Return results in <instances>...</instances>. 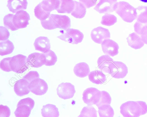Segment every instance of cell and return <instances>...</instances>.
I'll use <instances>...</instances> for the list:
<instances>
[{"mask_svg":"<svg viewBox=\"0 0 147 117\" xmlns=\"http://www.w3.org/2000/svg\"><path fill=\"white\" fill-rule=\"evenodd\" d=\"M30 19L29 14L23 10L17 11L13 17V24L18 29L26 27L29 24Z\"/></svg>","mask_w":147,"mask_h":117,"instance_id":"10","label":"cell"},{"mask_svg":"<svg viewBox=\"0 0 147 117\" xmlns=\"http://www.w3.org/2000/svg\"><path fill=\"white\" fill-rule=\"evenodd\" d=\"M0 41H3L7 40L9 38L10 33L7 28L3 26H0Z\"/></svg>","mask_w":147,"mask_h":117,"instance_id":"40","label":"cell"},{"mask_svg":"<svg viewBox=\"0 0 147 117\" xmlns=\"http://www.w3.org/2000/svg\"><path fill=\"white\" fill-rule=\"evenodd\" d=\"M29 83L23 78L18 80L14 86V90L16 94L22 96L28 94L30 92L29 88Z\"/></svg>","mask_w":147,"mask_h":117,"instance_id":"14","label":"cell"},{"mask_svg":"<svg viewBox=\"0 0 147 117\" xmlns=\"http://www.w3.org/2000/svg\"><path fill=\"white\" fill-rule=\"evenodd\" d=\"M73 71L76 76L81 78L87 76L90 73L88 65L84 62H80L76 64L74 67Z\"/></svg>","mask_w":147,"mask_h":117,"instance_id":"21","label":"cell"},{"mask_svg":"<svg viewBox=\"0 0 147 117\" xmlns=\"http://www.w3.org/2000/svg\"><path fill=\"white\" fill-rule=\"evenodd\" d=\"M35 50L45 53L50 50V40L46 37L40 36L37 38L34 43Z\"/></svg>","mask_w":147,"mask_h":117,"instance_id":"15","label":"cell"},{"mask_svg":"<svg viewBox=\"0 0 147 117\" xmlns=\"http://www.w3.org/2000/svg\"><path fill=\"white\" fill-rule=\"evenodd\" d=\"M41 113L42 116L44 117H57L59 115L57 108L51 104L44 105L41 109Z\"/></svg>","mask_w":147,"mask_h":117,"instance_id":"22","label":"cell"},{"mask_svg":"<svg viewBox=\"0 0 147 117\" xmlns=\"http://www.w3.org/2000/svg\"><path fill=\"white\" fill-rule=\"evenodd\" d=\"M29 88L30 91L34 94L41 96L46 93L48 86L47 83L44 80L39 78L30 82Z\"/></svg>","mask_w":147,"mask_h":117,"instance_id":"9","label":"cell"},{"mask_svg":"<svg viewBox=\"0 0 147 117\" xmlns=\"http://www.w3.org/2000/svg\"><path fill=\"white\" fill-rule=\"evenodd\" d=\"M45 11L50 12L59 8L60 4V0H43L40 3Z\"/></svg>","mask_w":147,"mask_h":117,"instance_id":"26","label":"cell"},{"mask_svg":"<svg viewBox=\"0 0 147 117\" xmlns=\"http://www.w3.org/2000/svg\"><path fill=\"white\" fill-rule=\"evenodd\" d=\"M117 21V18L114 15L106 14L102 17L100 23L102 25L110 26L114 24Z\"/></svg>","mask_w":147,"mask_h":117,"instance_id":"34","label":"cell"},{"mask_svg":"<svg viewBox=\"0 0 147 117\" xmlns=\"http://www.w3.org/2000/svg\"><path fill=\"white\" fill-rule=\"evenodd\" d=\"M113 61V59L108 55H102L97 61L98 68L103 72L110 74V67Z\"/></svg>","mask_w":147,"mask_h":117,"instance_id":"16","label":"cell"},{"mask_svg":"<svg viewBox=\"0 0 147 117\" xmlns=\"http://www.w3.org/2000/svg\"><path fill=\"white\" fill-rule=\"evenodd\" d=\"M117 0H100L94 9L100 13L111 12L115 11V5Z\"/></svg>","mask_w":147,"mask_h":117,"instance_id":"13","label":"cell"},{"mask_svg":"<svg viewBox=\"0 0 147 117\" xmlns=\"http://www.w3.org/2000/svg\"><path fill=\"white\" fill-rule=\"evenodd\" d=\"M88 75L89 80L96 84H102L106 80V75L100 70L93 71L90 72Z\"/></svg>","mask_w":147,"mask_h":117,"instance_id":"20","label":"cell"},{"mask_svg":"<svg viewBox=\"0 0 147 117\" xmlns=\"http://www.w3.org/2000/svg\"><path fill=\"white\" fill-rule=\"evenodd\" d=\"M120 108L124 117H139L147 113V105L142 101H128L122 104Z\"/></svg>","mask_w":147,"mask_h":117,"instance_id":"1","label":"cell"},{"mask_svg":"<svg viewBox=\"0 0 147 117\" xmlns=\"http://www.w3.org/2000/svg\"><path fill=\"white\" fill-rule=\"evenodd\" d=\"M44 55V65L47 66L54 65L57 61V57L55 52L50 50L48 52L43 53Z\"/></svg>","mask_w":147,"mask_h":117,"instance_id":"30","label":"cell"},{"mask_svg":"<svg viewBox=\"0 0 147 117\" xmlns=\"http://www.w3.org/2000/svg\"><path fill=\"white\" fill-rule=\"evenodd\" d=\"M134 27L136 33L140 35L144 43L147 44V23H142L137 21Z\"/></svg>","mask_w":147,"mask_h":117,"instance_id":"24","label":"cell"},{"mask_svg":"<svg viewBox=\"0 0 147 117\" xmlns=\"http://www.w3.org/2000/svg\"><path fill=\"white\" fill-rule=\"evenodd\" d=\"M42 27L47 30L59 28L65 30L71 26L70 18L65 15L51 14L46 20L41 21Z\"/></svg>","mask_w":147,"mask_h":117,"instance_id":"2","label":"cell"},{"mask_svg":"<svg viewBox=\"0 0 147 117\" xmlns=\"http://www.w3.org/2000/svg\"><path fill=\"white\" fill-rule=\"evenodd\" d=\"M60 6L56 10L59 13H71L75 6L74 1L60 0Z\"/></svg>","mask_w":147,"mask_h":117,"instance_id":"23","label":"cell"},{"mask_svg":"<svg viewBox=\"0 0 147 117\" xmlns=\"http://www.w3.org/2000/svg\"><path fill=\"white\" fill-rule=\"evenodd\" d=\"M29 66L34 68H38L44 65L43 53L34 52L30 54L27 58Z\"/></svg>","mask_w":147,"mask_h":117,"instance_id":"17","label":"cell"},{"mask_svg":"<svg viewBox=\"0 0 147 117\" xmlns=\"http://www.w3.org/2000/svg\"><path fill=\"white\" fill-rule=\"evenodd\" d=\"M35 16L41 21L45 20L49 17L50 12L44 9L40 3L35 7L34 10Z\"/></svg>","mask_w":147,"mask_h":117,"instance_id":"29","label":"cell"},{"mask_svg":"<svg viewBox=\"0 0 147 117\" xmlns=\"http://www.w3.org/2000/svg\"><path fill=\"white\" fill-rule=\"evenodd\" d=\"M101 96V91L94 87L86 89L82 94V100L88 105H96L99 102Z\"/></svg>","mask_w":147,"mask_h":117,"instance_id":"6","label":"cell"},{"mask_svg":"<svg viewBox=\"0 0 147 117\" xmlns=\"http://www.w3.org/2000/svg\"><path fill=\"white\" fill-rule=\"evenodd\" d=\"M101 46L103 52L106 55L113 57L118 53V44L109 38L104 40L101 43Z\"/></svg>","mask_w":147,"mask_h":117,"instance_id":"12","label":"cell"},{"mask_svg":"<svg viewBox=\"0 0 147 117\" xmlns=\"http://www.w3.org/2000/svg\"><path fill=\"white\" fill-rule=\"evenodd\" d=\"M137 21L142 23H147V6H140L136 8Z\"/></svg>","mask_w":147,"mask_h":117,"instance_id":"31","label":"cell"},{"mask_svg":"<svg viewBox=\"0 0 147 117\" xmlns=\"http://www.w3.org/2000/svg\"><path fill=\"white\" fill-rule=\"evenodd\" d=\"M115 11L125 22L131 23L136 18V8L127 2L124 1L117 2L115 5Z\"/></svg>","mask_w":147,"mask_h":117,"instance_id":"3","label":"cell"},{"mask_svg":"<svg viewBox=\"0 0 147 117\" xmlns=\"http://www.w3.org/2000/svg\"><path fill=\"white\" fill-rule=\"evenodd\" d=\"M57 94L62 99L66 100L72 98L76 93L75 86L69 82H62L57 89Z\"/></svg>","mask_w":147,"mask_h":117,"instance_id":"7","label":"cell"},{"mask_svg":"<svg viewBox=\"0 0 147 117\" xmlns=\"http://www.w3.org/2000/svg\"><path fill=\"white\" fill-rule=\"evenodd\" d=\"M28 4L27 0H8L7 6L10 11L16 13L20 10L26 9Z\"/></svg>","mask_w":147,"mask_h":117,"instance_id":"18","label":"cell"},{"mask_svg":"<svg viewBox=\"0 0 147 117\" xmlns=\"http://www.w3.org/2000/svg\"><path fill=\"white\" fill-rule=\"evenodd\" d=\"M98 0H79V1L82 3L86 8H90L96 4Z\"/></svg>","mask_w":147,"mask_h":117,"instance_id":"42","label":"cell"},{"mask_svg":"<svg viewBox=\"0 0 147 117\" xmlns=\"http://www.w3.org/2000/svg\"><path fill=\"white\" fill-rule=\"evenodd\" d=\"M101 96L98 102L96 105L98 107L103 104H110L111 102V98L110 94L105 91H101Z\"/></svg>","mask_w":147,"mask_h":117,"instance_id":"36","label":"cell"},{"mask_svg":"<svg viewBox=\"0 0 147 117\" xmlns=\"http://www.w3.org/2000/svg\"><path fill=\"white\" fill-rule=\"evenodd\" d=\"M39 78V75L36 71H31L29 72L23 77L30 83L34 80Z\"/></svg>","mask_w":147,"mask_h":117,"instance_id":"39","label":"cell"},{"mask_svg":"<svg viewBox=\"0 0 147 117\" xmlns=\"http://www.w3.org/2000/svg\"><path fill=\"white\" fill-rule=\"evenodd\" d=\"M97 116V111L93 106L88 105L84 107L82 110L78 117Z\"/></svg>","mask_w":147,"mask_h":117,"instance_id":"33","label":"cell"},{"mask_svg":"<svg viewBox=\"0 0 147 117\" xmlns=\"http://www.w3.org/2000/svg\"><path fill=\"white\" fill-rule=\"evenodd\" d=\"M65 31L57 37L61 40L72 44H77L81 43L84 38V35L79 30L68 28Z\"/></svg>","mask_w":147,"mask_h":117,"instance_id":"4","label":"cell"},{"mask_svg":"<svg viewBox=\"0 0 147 117\" xmlns=\"http://www.w3.org/2000/svg\"><path fill=\"white\" fill-rule=\"evenodd\" d=\"M10 110L7 106L3 105H0V116L8 117L10 116Z\"/></svg>","mask_w":147,"mask_h":117,"instance_id":"41","label":"cell"},{"mask_svg":"<svg viewBox=\"0 0 147 117\" xmlns=\"http://www.w3.org/2000/svg\"><path fill=\"white\" fill-rule=\"evenodd\" d=\"M11 58V57L5 58L1 61L0 68L3 71L7 72L12 71L10 64Z\"/></svg>","mask_w":147,"mask_h":117,"instance_id":"37","label":"cell"},{"mask_svg":"<svg viewBox=\"0 0 147 117\" xmlns=\"http://www.w3.org/2000/svg\"><path fill=\"white\" fill-rule=\"evenodd\" d=\"M75 6L74 10L71 13V15L77 19H82L85 15L86 7L81 3L74 1Z\"/></svg>","mask_w":147,"mask_h":117,"instance_id":"25","label":"cell"},{"mask_svg":"<svg viewBox=\"0 0 147 117\" xmlns=\"http://www.w3.org/2000/svg\"><path fill=\"white\" fill-rule=\"evenodd\" d=\"M98 112L100 117H112L114 114V110L110 104H103L98 107Z\"/></svg>","mask_w":147,"mask_h":117,"instance_id":"28","label":"cell"},{"mask_svg":"<svg viewBox=\"0 0 147 117\" xmlns=\"http://www.w3.org/2000/svg\"><path fill=\"white\" fill-rule=\"evenodd\" d=\"M34 101L32 98L28 97L20 100L17 105H24L28 107L31 110L34 106Z\"/></svg>","mask_w":147,"mask_h":117,"instance_id":"38","label":"cell"},{"mask_svg":"<svg viewBox=\"0 0 147 117\" xmlns=\"http://www.w3.org/2000/svg\"><path fill=\"white\" fill-rule=\"evenodd\" d=\"M90 36L94 42L100 44L105 39L110 37V33L108 29L102 27H98L92 30Z\"/></svg>","mask_w":147,"mask_h":117,"instance_id":"11","label":"cell"},{"mask_svg":"<svg viewBox=\"0 0 147 117\" xmlns=\"http://www.w3.org/2000/svg\"><path fill=\"white\" fill-rule=\"evenodd\" d=\"M13 43L8 39L1 41L0 42V55L4 56L11 53L14 49Z\"/></svg>","mask_w":147,"mask_h":117,"instance_id":"27","label":"cell"},{"mask_svg":"<svg viewBox=\"0 0 147 117\" xmlns=\"http://www.w3.org/2000/svg\"><path fill=\"white\" fill-rule=\"evenodd\" d=\"M32 110L28 106L24 105H17V108L14 112L16 117H28Z\"/></svg>","mask_w":147,"mask_h":117,"instance_id":"32","label":"cell"},{"mask_svg":"<svg viewBox=\"0 0 147 117\" xmlns=\"http://www.w3.org/2000/svg\"><path fill=\"white\" fill-rule=\"evenodd\" d=\"M140 1L144 2V3H147V0H139Z\"/></svg>","mask_w":147,"mask_h":117,"instance_id":"43","label":"cell"},{"mask_svg":"<svg viewBox=\"0 0 147 117\" xmlns=\"http://www.w3.org/2000/svg\"><path fill=\"white\" fill-rule=\"evenodd\" d=\"M127 40L128 45L136 49L141 48L144 45V43L140 36L136 33L130 34Z\"/></svg>","mask_w":147,"mask_h":117,"instance_id":"19","label":"cell"},{"mask_svg":"<svg viewBox=\"0 0 147 117\" xmlns=\"http://www.w3.org/2000/svg\"><path fill=\"white\" fill-rule=\"evenodd\" d=\"M128 72L127 66L121 62L114 61L110 67V74L115 78H123L126 76Z\"/></svg>","mask_w":147,"mask_h":117,"instance_id":"8","label":"cell"},{"mask_svg":"<svg viewBox=\"0 0 147 117\" xmlns=\"http://www.w3.org/2000/svg\"><path fill=\"white\" fill-rule=\"evenodd\" d=\"M10 64L12 71L18 74L24 72L28 69L29 66L27 57L21 54L12 57Z\"/></svg>","mask_w":147,"mask_h":117,"instance_id":"5","label":"cell"},{"mask_svg":"<svg viewBox=\"0 0 147 117\" xmlns=\"http://www.w3.org/2000/svg\"><path fill=\"white\" fill-rule=\"evenodd\" d=\"M14 15L12 14H8L5 15L3 18L4 25L7 28L12 31H15L18 29L14 25L13 21Z\"/></svg>","mask_w":147,"mask_h":117,"instance_id":"35","label":"cell"}]
</instances>
